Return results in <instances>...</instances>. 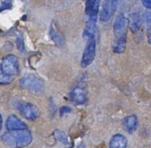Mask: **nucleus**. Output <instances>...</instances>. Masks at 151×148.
Masks as SVG:
<instances>
[{
	"instance_id": "20",
	"label": "nucleus",
	"mask_w": 151,
	"mask_h": 148,
	"mask_svg": "<svg viewBox=\"0 0 151 148\" xmlns=\"http://www.w3.org/2000/svg\"><path fill=\"white\" fill-rule=\"evenodd\" d=\"M11 5H12L11 0H5V1L2 4V5L0 6V11L4 10V9H8V8L11 7Z\"/></svg>"
},
{
	"instance_id": "6",
	"label": "nucleus",
	"mask_w": 151,
	"mask_h": 148,
	"mask_svg": "<svg viewBox=\"0 0 151 148\" xmlns=\"http://www.w3.org/2000/svg\"><path fill=\"white\" fill-rule=\"evenodd\" d=\"M18 109L24 115V117H26L27 120H31V121L35 120L40 115V112H39L38 108L31 103L20 104L19 106Z\"/></svg>"
},
{
	"instance_id": "17",
	"label": "nucleus",
	"mask_w": 151,
	"mask_h": 148,
	"mask_svg": "<svg viewBox=\"0 0 151 148\" xmlns=\"http://www.w3.org/2000/svg\"><path fill=\"white\" fill-rule=\"evenodd\" d=\"M53 135H54V138H55L58 141L61 142L62 144H64V145H68V144H69L67 135H66L64 131H59V130H57V131H54Z\"/></svg>"
},
{
	"instance_id": "8",
	"label": "nucleus",
	"mask_w": 151,
	"mask_h": 148,
	"mask_svg": "<svg viewBox=\"0 0 151 148\" xmlns=\"http://www.w3.org/2000/svg\"><path fill=\"white\" fill-rule=\"evenodd\" d=\"M116 8L114 7L111 0H105L103 4V7L100 12V20L103 22L108 21L113 15Z\"/></svg>"
},
{
	"instance_id": "24",
	"label": "nucleus",
	"mask_w": 151,
	"mask_h": 148,
	"mask_svg": "<svg viewBox=\"0 0 151 148\" xmlns=\"http://www.w3.org/2000/svg\"><path fill=\"white\" fill-rule=\"evenodd\" d=\"M2 125H3V118L0 115V131L2 130Z\"/></svg>"
},
{
	"instance_id": "18",
	"label": "nucleus",
	"mask_w": 151,
	"mask_h": 148,
	"mask_svg": "<svg viewBox=\"0 0 151 148\" xmlns=\"http://www.w3.org/2000/svg\"><path fill=\"white\" fill-rule=\"evenodd\" d=\"M13 80V76L7 75L3 72L0 67V84L1 85H5V84H10Z\"/></svg>"
},
{
	"instance_id": "13",
	"label": "nucleus",
	"mask_w": 151,
	"mask_h": 148,
	"mask_svg": "<svg viewBox=\"0 0 151 148\" xmlns=\"http://www.w3.org/2000/svg\"><path fill=\"white\" fill-rule=\"evenodd\" d=\"M109 147L111 148H126L127 147V139L121 134H116L111 139Z\"/></svg>"
},
{
	"instance_id": "15",
	"label": "nucleus",
	"mask_w": 151,
	"mask_h": 148,
	"mask_svg": "<svg viewBox=\"0 0 151 148\" xmlns=\"http://www.w3.org/2000/svg\"><path fill=\"white\" fill-rule=\"evenodd\" d=\"M127 36V35H126ZM126 36H120L117 37V40L115 41L113 44V50L116 53H122L124 52L127 45V37Z\"/></svg>"
},
{
	"instance_id": "21",
	"label": "nucleus",
	"mask_w": 151,
	"mask_h": 148,
	"mask_svg": "<svg viewBox=\"0 0 151 148\" xmlns=\"http://www.w3.org/2000/svg\"><path fill=\"white\" fill-rule=\"evenodd\" d=\"M71 111H72V110H71L70 107H63L61 108V110H60V113H61V115H63L67 114V113H69V112H71Z\"/></svg>"
},
{
	"instance_id": "5",
	"label": "nucleus",
	"mask_w": 151,
	"mask_h": 148,
	"mask_svg": "<svg viewBox=\"0 0 151 148\" xmlns=\"http://www.w3.org/2000/svg\"><path fill=\"white\" fill-rule=\"evenodd\" d=\"M87 93L88 92H87L85 83H80L73 88V90L70 93L71 100L76 105H83L88 100Z\"/></svg>"
},
{
	"instance_id": "11",
	"label": "nucleus",
	"mask_w": 151,
	"mask_h": 148,
	"mask_svg": "<svg viewBox=\"0 0 151 148\" xmlns=\"http://www.w3.org/2000/svg\"><path fill=\"white\" fill-rule=\"evenodd\" d=\"M100 0H86V14L88 17H97Z\"/></svg>"
},
{
	"instance_id": "23",
	"label": "nucleus",
	"mask_w": 151,
	"mask_h": 148,
	"mask_svg": "<svg viewBox=\"0 0 151 148\" xmlns=\"http://www.w3.org/2000/svg\"><path fill=\"white\" fill-rule=\"evenodd\" d=\"M111 1H112V4H113L114 7H115V8H117V7H118V5L120 4V2H121L122 0H111Z\"/></svg>"
},
{
	"instance_id": "2",
	"label": "nucleus",
	"mask_w": 151,
	"mask_h": 148,
	"mask_svg": "<svg viewBox=\"0 0 151 148\" xmlns=\"http://www.w3.org/2000/svg\"><path fill=\"white\" fill-rule=\"evenodd\" d=\"M19 85L24 89L29 90L36 93L42 92L44 90L43 81L34 75H27L23 76L19 81Z\"/></svg>"
},
{
	"instance_id": "12",
	"label": "nucleus",
	"mask_w": 151,
	"mask_h": 148,
	"mask_svg": "<svg viewBox=\"0 0 151 148\" xmlns=\"http://www.w3.org/2000/svg\"><path fill=\"white\" fill-rule=\"evenodd\" d=\"M123 124L125 127V130L128 132V133H134L136 129H137V125H138V119L137 116L135 115H132L129 116H127L124 121H123Z\"/></svg>"
},
{
	"instance_id": "22",
	"label": "nucleus",
	"mask_w": 151,
	"mask_h": 148,
	"mask_svg": "<svg viewBox=\"0 0 151 148\" xmlns=\"http://www.w3.org/2000/svg\"><path fill=\"white\" fill-rule=\"evenodd\" d=\"M142 3L147 9L151 8V0H142Z\"/></svg>"
},
{
	"instance_id": "1",
	"label": "nucleus",
	"mask_w": 151,
	"mask_h": 148,
	"mask_svg": "<svg viewBox=\"0 0 151 148\" xmlns=\"http://www.w3.org/2000/svg\"><path fill=\"white\" fill-rule=\"evenodd\" d=\"M2 140L11 147H27L32 142V134L27 128L9 131L4 134Z\"/></svg>"
},
{
	"instance_id": "19",
	"label": "nucleus",
	"mask_w": 151,
	"mask_h": 148,
	"mask_svg": "<svg viewBox=\"0 0 151 148\" xmlns=\"http://www.w3.org/2000/svg\"><path fill=\"white\" fill-rule=\"evenodd\" d=\"M16 42H17V47H18V49L20 52H23L24 51V42H23L22 38L20 36L18 37L17 40H16Z\"/></svg>"
},
{
	"instance_id": "4",
	"label": "nucleus",
	"mask_w": 151,
	"mask_h": 148,
	"mask_svg": "<svg viewBox=\"0 0 151 148\" xmlns=\"http://www.w3.org/2000/svg\"><path fill=\"white\" fill-rule=\"evenodd\" d=\"M96 44L95 38L88 40L82 54L81 62V67L85 68L93 62L96 57Z\"/></svg>"
},
{
	"instance_id": "7",
	"label": "nucleus",
	"mask_w": 151,
	"mask_h": 148,
	"mask_svg": "<svg viewBox=\"0 0 151 148\" xmlns=\"http://www.w3.org/2000/svg\"><path fill=\"white\" fill-rule=\"evenodd\" d=\"M128 23H129L128 19L124 15H119L116 19L113 28H114L115 36L117 37L120 36H126L127 35V29L128 27Z\"/></svg>"
},
{
	"instance_id": "3",
	"label": "nucleus",
	"mask_w": 151,
	"mask_h": 148,
	"mask_svg": "<svg viewBox=\"0 0 151 148\" xmlns=\"http://www.w3.org/2000/svg\"><path fill=\"white\" fill-rule=\"evenodd\" d=\"M0 67L3 72L7 75L14 76L19 73V60L15 55L10 54L4 57Z\"/></svg>"
},
{
	"instance_id": "16",
	"label": "nucleus",
	"mask_w": 151,
	"mask_h": 148,
	"mask_svg": "<svg viewBox=\"0 0 151 148\" xmlns=\"http://www.w3.org/2000/svg\"><path fill=\"white\" fill-rule=\"evenodd\" d=\"M50 37L55 42V44H57L58 45H63L65 44L64 37L58 32L57 28H55V25H51V28H50Z\"/></svg>"
},
{
	"instance_id": "10",
	"label": "nucleus",
	"mask_w": 151,
	"mask_h": 148,
	"mask_svg": "<svg viewBox=\"0 0 151 148\" xmlns=\"http://www.w3.org/2000/svg\"><path fill=\"white\" fill-rule=\"evenodd\" d=\"M6 129L8 131H14V130H21L27 128V125L16 115H12L7 118L6 121Z\"/></svg>"
},
{
	"instance_id": "9",
	"label": "nucleus",
	"mask_w": 151,
	"mask_h": 148,
	"mask_svg": "<svg viewBox=\"0 0 151 148\" xmlns=\"http://www.w3.org/2000/svg\"><path fill=\"white\" fill-rule=\"evenodd\" d=\"M96 20L97 17H88V20L86 24L83 36L86 40H91L95 38L96 34Z\"/></svg>"
},
{
	"instance_id": "14",
	"label": "nucleus",
	"mask_w": 151,
	"mask_h": 148,
	"mask_svg": "<svg viewBox=\"0 0 151 148\" xmlns=\"http://www.w3.org/2000/svg\"><path fill=\"white\" fill-rule=\"evenodd\" d=\"M141 24H142V20H141L139 12H133L130 17V23H128L131 31L134 33L139 31V29L141 28Z\"/></svg>"
}]
</instances>
